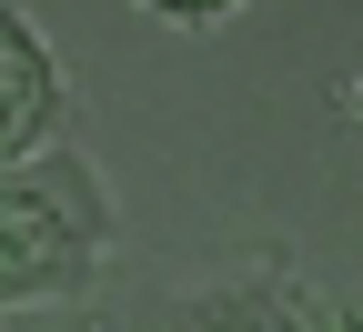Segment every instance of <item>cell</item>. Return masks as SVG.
I'll return each instance as SVG.
<instances>
[{"instance_id":"cell-1","label":"cell","mask_w":363,"mask_h":332,"mask_svg":"<svg viewBox=\"0 0 363 332\" xmlns=\"http://www.w3.org/2000/svg\"><path fill=\"white\" fill-rule=\"evenodd\" d=\"M101 252H111V192L71 141L21 161V171H0V312L81 292Z\"/></svg>"},{"instance_id":"cell-2","label":"cell","mask_w":363,"mask_h":332,"mask_svg":"<svg viewBox=\"0 0 363 332\" xmlns=\"http://www.w3.org/2000/svg\"><path fill=\"white\" fill-rule=\"evenodd\" d=\"M61 121H71V81L51 61V40L30 30V11L0 0V171L61 151Z\"/></svg>"},{"instance_id":"cell-3","label":"cell","mask_w":363,"mask_h":332,"mask_svg":"<svg viewBox=\"0 0 363 332\" xmlns=\"http://www.w3.org/2000/svg\"><path fill=\"white\" fill-rule=\"evenodd\" d=\"M152 332H343V302H323L293 272H242L212 292H172L152 312Z\"/></svg>"},{"instance_id":"cell-4","label":"cell","mask_w":363,"mask_h":332,"mask_svg":"<svg viewBox=\"0 0 363 332\" xmlns=\"http://www.w3.org/2000/svg\"><path fill=\"white\" fill-rule=\"evenodd\" d=\"M343 111H353V121H363V71H353V81H343Z\"/></svg>"},{"instance_id":"cell-5","label":"cell","mask_w":363,"mask_h":332,"mask_svg":"<svg viewBox=\"0 0 363 332\" xmlns=\"http://www.w3.org/2000/svg\"><path fill=\"white\" fill-rule=\"evenodd\" d=\"M343 332H363V312H343Z\"/></svg>"}]
</instances>
